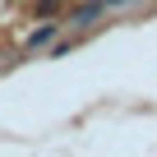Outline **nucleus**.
I'll list each match as a JSON object with an SVG mask.
<instances>
[{
    "label": "nucleus",
    "mask_w": 157,
    "mask_h": 157,
    "mask_svg": "<svg viewBox=\"0 0 157 157\" xmlns=\"http://www.w3.org/2000/svg\"><path fill=\"white\" fill-rule=\"evenodd\" d=\"M102 10H106V0H88V5H78V10L69 14V23H74V28H93V23L102 19Z\"/></svg>",
    "instance_id": "obj_1"
},
{
    "label": "nucleus",
    "mask_w": 157,
    "mask_h": 157,
    "mask_svg": "<svg viewBox=\"0 0 157 157\" xmlns=\"http://www.w3.org/2000/svg\"><path fill=\"white\" fill-rule=\"evenodd\" d=\"M51 42H56V23H42V28H33V33H28V42H23V46H28V51H37V46H51Z\"/></svg>",
    "instance_id": "obj_2"
},
{
    "label": "nucleus",
    "mask_w": 157,
    "mask_h": 157,
    "mask_svg": "<svg viewBox=\"0 0 157 157\" xmlns=\"http://www.w3.org/2000/svg\"><path fill=\"white\" fill-rule=\"evenodd\" d=\"M56 10H60V0H42V5H37V14H42V19H46V14H56Z\"/></svg>",
    "instance_id": "obj_3"
},
{
    "label": "nucleus",
    "mask_w": 157,
    "mask_h": 157,
    "mask_svg": "<svg viewBox=\"0 0 157 157\" xmlns=\"http://www.w3.org/2000/svg\"><path fill=\"white\" fill-rule=\"evenodd\" d=\"M106 5H125V0H106Z\"/></svg>",
    "instance_id": "obj_4"
}]
</instances>
